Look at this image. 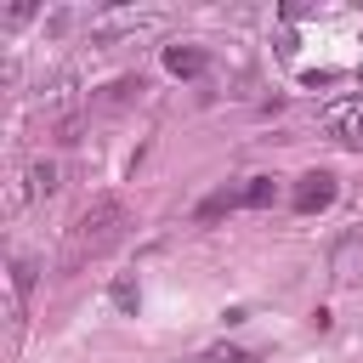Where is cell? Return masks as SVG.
Masks as SVG:
<instances>
[{
    "instance_id": "cell-1",
    "label": "cell",
    "mask_w": 363,
    "mask_h": 363,
    "mask_svg": "<svg viewBox=\"0 0 363 363\" xmlns=\"http://www.w3.org/2000/svg\"><path fill=\"white\" fill-rule=\"evenodd\" d=\"M125 204L119 199H102V204H91L74 227H68V250H62V267H85L91 255H108L119 238H125Z\"/></svg>"
},
{
    "instance_id": "cell-2",
    "label": "cell",
    "mask_w": 363,
    "mask_h": 363,
    "mask_svg": "<svg viewBox=\"0 0 363 363\" xmlns=\"http://www.w3.org/2000/svg\"><path fill=\"white\" fill-rule=\"evenodd\" d=\"M335 193H340L335 170H306V176L289 187V204H295L301 216H318V210H329V204H335Z\"/></svg>"
},
{
    "instance_id": "cell-3",
    "label": "cell",
    "mask_w": 363,
    "mask_h": 363,
    "mask_svg": "<svg viewBox=\"0 0 363 363\" xmlns=\"http://www.w3.org/2000/svg\"><path fill=\"white\" fill-rule=\"evenodd\" d=\"M323 136L346 142V147H363V96H340L323 108Z\"/></svg>"
},
{
    "instance_id": "cell-4",
    "label": "cell",
    "mask_w": 363,
    "mask_h": 363,
    "mask_svg": "<svg viewBox=\"0 0 363 363\" xmlns=\"http://www.w3.org/2000/svg\"><path fill=\"white\" fill-rule=\"evenodd\" d=\"M153 23H159L153 11H102V17L91 23V40H96V45H113L119 34H142V28H153Z\"/></svg>"
},
{
    "instance_id": "cell-5",
    "label": "cell",
    "mask_w": 363,
    "mask_h": 363,
    "mask_svg": "<svg viewBox=\"0 0 363 363\" xmlns=\"http://www.w3.org/2000/svg\"><path fill=\"white\" fill-rule=\"evenodd\" d=\"M329 272H335V284H363V233H346L340 244H335V255H329Z\"/></svg>"
},
{
    "instance_id": "cell-6",
    "label": "cell",
    "mask_w": 363,
    "mask_h": 363,
    "mask_svg": "<svg viewBox=\"0 0 363 363\" xmlns=\"http://www.w3.org/2000/svg\"><path fill=\"white\" fill-rule=\"evenodd\" d=\"M23 187H28V199H57V187H62V164H57V159H34V164L23 170Z\"/></svg>"
},
{
    "instance_id": "cell-7",
    "label": "cell",
    "mask_w": 363,
    "mask_h": 363,
    "mask_svg": "<svg viewBox=\"0 0 363 363\" xmlns=\"http://www.w3.org/2000/svg\"><path fill=\"white\" fill-rule=\"evenodd\" d=\"M164 68H170L176 79H199V74H204V51H199V45H164Z\"/></svg>"
},
{
    "instance_id": "cell-8",
    "label": "cell",
    "mask_w": 363,
    "mask_h": 363,
    "mask_svg": "<svg viewBox=\"0 0 363 363\" xmlns=\"http://www.w3.org/2000/svg\"><path fill=\"white\" fill-rule=\"evenodd\" d=\"M272 199H278V176H250V182L238 187V204H244V210H267Z\"/></svg>"
},
{
    "instance_id": "cell-9",
    "label": "cell",
    "mask_w": 363,
    "mask_h": 363,
    "mask_svg": "<svg viewBox=\"0 0 363 363\" xmlns=\"http://www.w3.org/2000/svg\"><path fill=\"white\" fill-rule=\"evenodd\" d=\"M108 295H113V306H119V312H125V318H136V306H142V284H136V278H130V272H119V278H113V289H108Z\"/></svg>"
},
{
    "instance_id": "cell-10",
    "label": "cell",
    "mask_w": 363,
    "mask_h": 363,
    "mask_svg": "<svg viewBox=\"0 0 363 363\" xmlns=\"http://www.w3.org/2000/svg\"><path fill=\"white\" fill-rule=\"evenodd\" d=\"M11 289H17V301H28V289H34V261H11Z\"/></svg>"
},
{
    "instance_id": "cell-11",
    "label": "cell",
    "mask_w": 363,
    "mask_h": 363,
    "mask_svg": "<svg viewBox=\"0 0 363 363\" xmlns=\"http://www.w3.org/2000/svg\"><path fill=\"white\" fill-rule=\"evenodd\" d=\"M204 363H250V352H238V346H227V352H210Z\"/></svg>"
}]
</instances>
